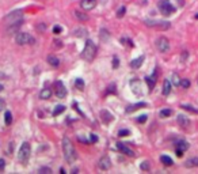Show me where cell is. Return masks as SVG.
I'll list each match as a JSON object with an SVG mask.
<instances>
[{
    "label": "cell",
    "instance_id": "6da1fadb",
    "mask_svg": "<svg viewBox=\"0 0 198 174\" xmlns=\"http://www.w3.org/2000/svg\"><path fill=\"white\" fill-rule=\"evenodd\" d=\"M63 153H64V158L68 163H73L76 160V151H75V147L72 144V142L65 136L63 139Z\"/></svg>",
    "mask_w": 198,
    "mask_h": 174
},
{
    "label": "cell",
    "instance_id": "7a4b0ae2",
    "mask_svg": "<svg viewBox=\"0 0 198 174\" xmlns=\"http://www.w3.org/2000/svg\"><path fill=\"white\" fill-rule=\"evenodd\" d=\"M95 54H96V45L92 42L91 39H88L85 42V46L83 52H81V57L84 59L85 61H92L95 59Z\"/></svg>",
    "mask_w": 198,
    "mask_h": 174
},
{
    "label": "cell",
    "instance_id": "3957f363",
    "mask_svg": "<svg viewBox=\"0 0 198 174\" xmlns=\"http://www.w3.org/2000/svg\"><path fill=\"white\" fill-rule=\"evenodd\" d=\"M22 16H23V12H22L21 10H15V11H12L11 14L4 16V22L10 26L18 25V23H22Z\"/></svg>",
    "mask_w": 198,
    "mask_h": 174
},
{
    "label": "cell",
    "instance_id": "277c9868",
    "mask_svg": "<svg viewBox=\"0 0 198 174\" xmlns=\"http://www.w3.org/2000/svg\"><path fill=\"white\" fill-rule=\"evenodd\" d=\"M30 154H31V147H30V144H28L27 142H25L21 146V148H19V153H18L19 162H21V163H27L28 158H30Z\"/></svg>",
    "mask_w": 198,
    "mask_h": 174
},
{
    "label": "cell",
    "instance_id": "5b68a950",
    "mask_svg": "<svg viewBox=\"0 0 198 174\" xmlns=\"http://www.w3.org/2000/svg\"><path fill=\"white\" fill-rule=\"evenodd\" d=\"M157 7H159L160 12H162L164 16H170V15H172L174 12H175V7L170 3V0H160L159 4H157Z\"/></svg>",
    "mask_w": 198,
    "mask_h": 174
},
{
    "label": "cell",
    "instance_id": "8992f818",
    "mask_svg": "<svg viewBox=\"0 0 198 174\" xmlns=\"http://www.w3.org/2000/svg\"><path fill=\"white\" fill-rule=\"evenodd\" d=\"M145 25L149 27H153L156 30H168L171 27V23L167 21H145Z\"/></svg>",
    "mask_w": 198,
    "mask_h": 174
},
{
    "label": "cell",
    "instance_id": "52a82bcc",
    "mask_svg": "<svg viewBox=\"0 0 198 174\" xmlns=\"http://www.w3.org/2000/svg\"><path fill=\"white\" fill-rule=\"evenodd\" d=\"M155 45H156V48H157V50L162 52V53H166V52L170 50V41H168L166 37H159V38L156 39Z\"/></svg>",
    "mask_w": 198,
    "mask_h": 174
},
{
    "label": "cell",
    "instance_id": "ba28073f",
    "mask_svg": "<svg viewBox=\"0 0 198 174\" xmlns=\"http://www.w3.org/2000/svg\"><path fill=\"white\" fill-rule=\"evenodd\" d=\"M15 41H16V44L18 45H26V44H30L34 41V38H33L28 33H21L18 32L16 33V36H15Z\"/></svg>",
    "mask_w": 198,
    "mask_h": 174
},
{
    "label": "cell",
    "instance_id": "9c48e42d",
    "mask_svg": "<svg viewBox=\"0 0 198 174\" xmlns=\"http://www.w3.org/2000/svg\"><path fill=\"white\" fill-rule=\"evenodd\" d=\"M54 94H56L57 98H60V100H63V98H65L68 94L67 89L64 87V83L63 82H56V84H54Z\"/></svg>",
    "mask_w": 198,
    "mask_h": 174
},
{
    "label": "cell",
    "instance_id": "30bf717a",
    "mask_svg": "<svg viewBox=\"0 0 198 174\" xmlns=\"http://www.w3.org/2000/svg\"><path fill=\"white\" fill-rule=\"evenodd\" d=\"M98 167L100 169V170H109L110 167H111L109 156H106V155L102 156V158L99 159V162H98Z\"/></svg>",
    "mask_w": 198,
    "mask_h": 174
},
{
    "label": "cell",
    "instance_id": "8fae6325",
    "mask_svg": "<svg viewBox=\"0 0 198 174\" xmlns=\"http://www.w3.org/2000/svg\"><path fill=\"white\" fill-rule=\"evenodd\" d=\"M96 6V0H81L80 1V7L84 11H90L92 8H95Z\"/></svg>",
    "mask_w": 198,
    "mask_h": 174
},
{
    "label": "cell",
    "instance_id": "7c38bea8",
    "mask_svg": "<svg viewBox=\"0 0 198 174\" xmlns=\"http://www.w3.org/2000/svg\"><path fill=\"white\" fill-rule=\"evenodd\" d=\"M130 87H132V91L135 92L136 95H141V83H140L138 79L130 80Z\"/></svg>",
    "mask_w": 198,
    "mask_h": 174
},
{
    "label": "cell",
    "instance_id": "4fadbf2b",
    "mask_svg": "<svg viewBox=\"0 0 198 174\" xmlns=\"http://www.w3.org/2000/svg\"><path fill=\"white\" fill-rule=\"evenodd\" d=\"M117 148L120 150L121 153H124L125 155H127V156H135V151H133V150H130L129 147H126L125 144H122V143H117Z\"/></svg>",
    "mask_w": 198,
    "mask_h": 174
},
{
    "label": "cell",
    "instance_id": "5bb4252c",
    "mask_svg": "<svg viewBox=\"0 0 198 174\" xmlns=\"http://www.w3.org/2000/svg\"><path fill=\"white\" fill-rule=\"evenodd\" d=\"M178 120V124L182 127V128H187L189 125H190V120H189V117H186V116H183V114H179L177 117Z\"/></svg>",
    "mask_w": 198,
    "mask_h": 174
},
{
    "label": "cell",
    "instance_id": "9a60e30c",
    "mask_svg": "<svg viewBox=\"0 0 198 174\" xmlns=\"http://www.w3.org/2000/svg\"><path fill=\"white\" fill-rule=\"evenodd\" d=\"M100 118H102V121L105 122V124H110L111 121H113V116H111V113L110 112H107V110H102L100 112Z\"/></svg>",
    "mask_w": 198,
    "mask_h": 174
},
{
    "label": "cell",
    "instance_id": "2e32d148",
    "mask_svg": "<svg viewBox=\"0 0 198 174\" xmlns=\"http://www.w3.org/2000/svg\"><path fill=\"white\" fill-rule=\"evenodd\" d=\"M145 82H147V84H148L149 91H152L153 87H155V84H156V72L151 76V78H149V76H145Z\"/></svg>",
    "mask_w": 198,
    "mask_h": 174
},
{
    "label": "cell",
    "instance_id": "e0dca14e",
    "mask_svg": "<svg viewBox=\"0 0 198 174\" xmlns=\"http://www.w3.org/2000/svg\"><path fill=\"white\" fill-rule=\"evenodd\" d=\"M145 106H147L145 102H137V103H135V105H129V106L126 107V113H132V112H135V110L140 109V107H145Z\"/></svg>",
    "mask_w": 198,
    "mask_h": 174
},
{
    "label": "cell",
    "instance_id": "ac0fdd59",
    "mask_svg": "<svg viewBox=\"0 0 198 174\" xmlns=\"http://www.w3.org/2000/svg\"><path fill=\"white\" fill-rule=\"evenodd\" d=\"M50 97H52V89H49V87H45V89H42V91L39 92L41 100H49Z\"/></svg>",
    "mask_w": 198,
    "mask_h": 174
},
{
    "label": "cell",
    "instance_id": "d6986e66",
    "mask_svg": "<svg viewBox=\"0 0 198 174\" xmlns=\"http://www.w3.org/2000/svg\"><path fill=\"white\" fill-rule=\"evenodd\" d=\"M46 60H48V63H49L52 67H56V68H57L58 65H60V60H58L56 56H53V54H49Z\"/></svg>",
    "mask_w": 198,
    "mask_h": 174
},
{
    "label": "cell",
    "instance_id": "ffe728a7",
    "mask_svg": "<svg viewBox=\"0 0 198 174\" xmlns=\"http://www.w3.org/2000/svg\"><path fill=\"white\" fill-rule=\"evenodd\" d=\"M142 61H144V56H140V57H137V59H135V60H132L130 61V67L132 68H140L141 67V64H142Z\"/></svg>",
    "mask_w": 198,
    "mask_h": 174
},
{
    "label": "cell",
    "instance_id": "44dd1931",
    "mask_svg": "<svg viewBox=\"0 0 198 174\" xmlns=\"http://www.w3.org/2000/svg\"><path fill=\"white\" fill-rule=\"evenodd\" d=\"M162 92L164 97H167L171 92V82L170 80H164V82H163V91Z\"/></svg>",
    "mask_w": 198,
    "mask_h": 174
},
{
    "label": "cell",
    "instance_id": "7402d4cb",
    "mask_svg": "<svg viewBox=\"0 0 198 174\" xmlns=\"http://www.w3.org/2000/svg\"><path fill=\"white\" fill-rule=\"evenodd\" d=\"M75 16H76V18H78L80 22L88 21V15L85 14V12H83V11H76V10H75Z\"/></svg>",
    "mask_w": 198,
    "mask_h": 174
},
{
    "label": "cell",
    "instance_id": "603a6c76",
    "mask_svg": "<svg viewBox=\"0 0 198 174\" xmlns=\"http://www.w3.org/2000/svg\"><path fill=\"white\" fill-rule=\"evenodd\" d=\"M175 150H179V151L184 153V151H187V150H189V144L186 142H183V140H180V142L177 143V147H175Z\"/></svg>",
    "mask_w": 198,
    "mask_h": 174
},
{
    "label": "cell",
    "instance_id": "cb8c5ba5",
    "mask_svg": "<svg viewBox=\"0 0 198 174\" xmlns=\"http://www.w3.org/2000/svg\"><path fill=\"white\" fill-rule=\"evenodd\" d=\"M160 162H162L164 166H172V165H174L172 159H171L168 155H162V156H160Z\"/></svg>",
    "mask_w": 198,
    "mask_h": 174
},
{
    "label": "cell",
    "instance_id": "d4e9b609",
    "mask_svg": "<svg viewBox=\"0 0 198 174\" xmlns=\"http://www.w3.org/2000/svg\"><path fill=\"white\" fill-rule=\"evenodd\" d=\"M186 167H198V158H190L184 163Z\"/></svg>",
    "mask_w": 198,
    "mask_h": 174
},
{
    "label": "cell",
    "instance_id": "484cf974",
    "mask_svg": "<svg viewBox=\"0 0 198 174\" xmlns=\"http://www.w3.org/2000/svg\"><path fill=\"white\" fill-rule=\"evenodd\" d=\"M73 34L78 37H84L87 36V30L85 29H76V30H73Z\"/></svg>",
    "mask_w": 198,
    "mask_h": 174
},
{
    "label": "cell",
    "instance_id": "4316f807",
    "mask_svg": "<svg viewBox=\"0 0 198 174\" xmlns=\"http://www.w3.org/2000/svg\"><path fill=\"white\" fill-rule=\"evenodd\" d=\"M65 110V106H63V105H57L56 106V109L53 110V116L56 117V116H58V114H61Z\"/></svg>",
    "mask_w": 198,
    "mask_h": 174
},
{
    "label": "cell",
    "instance_id": "83f0119b",
    "mask_svg": "<svg viewBox=\"0 0 198 174\" xmlns=\"http://www.w3.org/2000/svg\"><path fill=\"white\" fill-rule=\"evenodd\" d=\"M182 109H184V110H187V112H190V113H194V114H198V109H195V107H193V106H190V105H182Z\"/></svg>",
    "mask_w": 198,
    "mask_h": 174
},
{
    "label": "cell",
    "instance_id": "f1b7e54d",
    "mask_svg": "<svg viewBox=\"0 0 198 174\" xmlns=\"http://www.w3.org/2000/svg\"><path fill=\"white\" fill-rule=\"evenodd\" d=\"M171 114H172V110L171 109H162L160 110V117H170Z\"/></svg>",
    "mask_w": 198,
    "mask_h": 174
},
{
    "label": "cell",
    "instance_id": "f546056e",
    "mask_svg": "<svg viewBox=\"0 0 198 174\" xmlns=\"http://www.w3.org/2000/svg\"><path fill=\"white\" fill-rule=\"evenodd\" d=\"M4 121H6V125H10L11 122H12V114H11L10 112H6V114H4Z\"/></svg>",
    "mask_w": 198,
    "mask_h": 174
},
{
    "label": "cell",
    "instance_id": "4dcf8cb0",
    "mask_svg": "<svg viewBox=\"0 0 198 174\" xmlns=\"http://www.w3.org/2000/svg\"><path fill=\"white\" fill-rule=\"evenodd\" d=\"M172 84L174 86H180V78L177 74H172Z\"/></svg>",
    "mask_w": 198,
    "mask_h": 174
},
{
    "label": "cell",
    "instance_id": "1f68e13d",
    "mask_svg": "<svg viewBox=\"0 0 198 174\" xmlns=\"http://www.w3.org/2000/svg\"><path fill=\"white\" fill-rule=\"evenodd\" d=\"M130 135V131L129 129H121L120 132H118V136L120 137H125V136H129Z\"/></svg>",
    "mask_w": 198,
    "mask_h": 174
},
{
    "label": "cell",
    "instance_id": "d6a6232c",
    "mask_svg": "<svg viewBox=\"0 0 198 174\" xmlns=\"http://www.w3.org/2000/svg\"><path fill=\"white\" fill-rule=\"evenodd\" d=\"M75 84H76V87H78L79 90H83V87H84V82H83L81 79H76V80H75Z\"/></svg>",
    "mask_w": 198,
    "mask_h": 174
},
{
    "label": "cell",
    "instance_id": "836d02e7",
    "mask_svg": "<svg viewBox=\"0 0 198 174\" xmlns=\"http://www.w3.org/2000/svg\"><path fill=\"white\" fill-rule=\"evenodd\" d=\"M149 167H151V165H149V162L148 160H145V162H142L141 165H140V169H141V170H149Z\"/></svg>",
    "mask_w": 198,
    "mask_h": 174
},
{
    "label": "cell",
    "instance_id": "e575fe53",
    "mask_svg": "<svg viewBox=\"0 0 198 174\" xmlns=\"http://www.w3.org/2000/svg\"><path fill=\"white\" fill-rule=\"evenodd\" d=\"M180 86H182L183 89H189V87H190V80H189V79H183V80H180Z\"/></svg>",
    "mask_w": 198,
    "mask_h": 174
},
{
    "label": "cell",
    "instance_id": "d590c367",
    "mask_svg": "<svg viewBox=\"0 0 198 174\" xmlns=\"http://www.w3.org/2000/svg\"><path fill=\"white\" fill-rule=\"evenodd\" d=\"M125 11H126V8H125V7H121L120 10L117 11V16H118V18H122V16H124V15H125Z\"/></svg>",
    "mask_w": 198,
    "mask_h": 174
},
{
    "label": "cell",
    "instance_id": "8d00e7d4",
    "mask_svg": "<svg viewBox=\"0 0 198 174\" xmlns=\"http://www.w3.org/2000/svg\"><path fill=\"white\" fill-rule=\"evenodd\" d=\"M120 67V60H118V57L117 56H114L113 57V68L115 69V68Z\"/></svg>",
    "mask_w": 198,
    "mask_h": 174
},
{
    "label": "cell",
    "instance_id": "74e56055",
    "mask_svg": "<svg viewBox=\"0 0 198 174\" xmlns=\"http://www.w3.org/2000/svg\"><path fill=\"white\" fill-rule=\"evenodd\" d=\"M147 118H148V117H147L145 114H144V116H140V117L137 118V122H140V124H144L145 121H147Z\"/></svg>",
    "mask_w": 198,
    "mask_h": 174
},
{
    "label": "cell",
    "instance_id": "f35d334b",
    "mask_svg": "<svg viewBox=\"0 0 198 174\" xmlns=\"http://www.w3.org/2000/svg\"><path fill=\"white\" fill-rule=\"evenodd\" d=\"M45 29H46V25H45V23H39V25L37 26V30H38V32H43Z\"/></svg>",
    "mask_w": 198,
    "mask_h": 174
},
{
    "label": "cell",
    "instance_id": "ab89813d",
    "mask_svg": "<svg viewBox=\"0 0 198 174\" xmlns=\"http://www.w3.org/2000/svg\"><path fill=\"white\" fill-rule=\"evenodd\" d=\"M53 33H54V34H60V33H61V27H60V26H54V27H53Z\"/></svg>",
    "mask_w": 198,
    "mask_h": 174
},
{
    "label": "cell",
    "instance_id": "60d3db41",
    "mask_svg": "<svg viewBox=\"0 0 198 174\" xmlns=\"http://www.w3.org/2000/svg\"><path fill=\"white\" fill-rule=\"evenodd\" d=\"M90 139H91V143H96V142H98V136L94 135V133L90 136Z\"/></svg>",
    "mask_w": 198,
    "mask_h": 174
},
{
    "label": "cell",
    "instance_id": "b9f144b4",
    "mask_svg": "<svg viewBox=\"0 0 198 174\" xmlns=\"http://www.w3.org/2000/svg\"><path fill=\"white\" fill-rule=\"evenodd\" d=\"M4 167H6V162H4V159H0V171H3Z\"/></svg>",
    "mask_w": 198,
    "mask_h": 174
},
{
    "label": "cell",
    "instance_id": "7bdbcfd3",
    "mask_svg": "<svg viewBox=\"0 0 198 174\" xmlns=\"http://www.w3.org/2000/svg\"><path fill=\"white\" fill-rule=\"evenodd\" d=\"M3 109H6V102H4L3 100H0V112Z\"/></svg>",
    "mask_w": 198,
    "mask_h": 174
},
{
    "label": "cell",
    "instance_id": "ee69618b",
    "mask_svg": "<svg viewBox=\"0 0 198 174\" xmlns=\"http://www.w3.org/2000/svg\"><path fill=\"white\" fill-rule=\"evenodd\" d=\"M39 171H41V173H52V171H50V169H46V167H41V169H39Z\"/></svg>",
    "mask_w": 198,
    "mask_h": 174
},
{
    "label": "cell",
    "instance_id": "f6af8a7d",
    "mask_svg": "<svg viewBox=\"0 0 198 174\" xmlns=\"http://www.w3.org/2000/svg\"><path fill=\"white\" fill-rule=\"evenodd\" d=\"M175 153H177V156H178V158L183 156V153H182V151H179V150H175Z\"/></svg>",
    "mask_w": 198,
    "mask_h": 174
},
{
    "label": "cell",
    "instance_id": "bcb514c9",
    "mask_svg": "<svg viewBox=\"0 0 198 174\" xmlns=\"http://www.w3.org/2000/svg\"><path fill=\"white\" fill-rule=\"evenodd\" d=\"M1 91H3V86L0 84V92H1Z\"/></svg>",
    "mask_w": 198,
    "mask_h": 174
},
{
    "label": "cell",
    "instance_id": "7dc6e473",
    "mask_svg": "<svg viewBox=\"0 0 198 174\" xmlns=\"http://www.w3.org/2000/svg\"><path fill=\"white\" fill-rule=\"evenodd\" d=\"M195 19H198V14H197V15H195Z\"/></svg>",
    "mask_w": 198,
    "mask_h": 174
},
{
    "label": "cell",
    "instance_id": "c3c4849f",
    "mask_svg": "<svg viewBox=\"0 0 198 174\" xmlns=\"http://www.w3.org/2000/svg\"><path fill=\"white\" fill-rule=\"evenodd\" d=\"M197 83H198V80H197Z\"/></svg>",
    "mask_w": 198,
    "mask_h": 174
}]
</instances>
